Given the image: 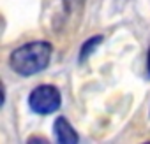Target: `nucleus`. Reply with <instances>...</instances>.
Instances as JSON below:
<instances>
[{"label":"nucleus","mask_w":150,"mask_h":144,"mask_svg":"<svg viewBox=\"0 0 150 144\" xmlns=\"http://www.w3.org/2000/svg\"><path fill=\"white\" fill-rule=\"evenodd\" d=\"M53 48L46 41H34L16 48L9 56L11 69L21 78H30L44 70L50 63Z\"/></svg>","instance_id":"f257e3e1"},{"label":"nucleus","mask_w":150,"mask_h":144,"mask_svg":"<svg viewBox=\"0 0 150 144\" xmlns=\"http://www.w3.org/2000/svg\"><path fill=\"white\" fill-rule=\"evenodd\" d=\"M62 95L53 85H39L28 95V107L35 114H51L60 107Z\"/></svg>","instance_id":"f03ea898"},{"label":"nucleus","mask_w":150,"mask_h":144,"mask_svg":"<svg viewBox=\"0 0 150 144\" xmlns=\"http://www.w3.org/2000/svg\"><path fill=\"white\" fill-rule=\"evenodd\" d=\"M53 132H55V139L60 144H78L80 137L76 134V130L72 128V125L64 118L58 116L53 123Z\"/></svg>","instance_id":"7ed1b4c3"},{"label":"nucleus","mask_w":150,"mask_h":144,"mask_svg":"<svg viewBox=\"0 0 150 144\" xmlns=\"http://www.w3.org/2000/svg\"><path fill=\"white\" fill-rule=\"evenodd\" d=\"M101 42H103V37H101V35H94V37H90L88 41H85L83 46H81V49H80V62H85V60L90 56V53L97 49V46H99Z\"/></svg>","instance_id":"20e7f679"},{"label":"nucleus","mask_w":150,"mask_h":144,"mask_svg":"<svg viewBox=\"0 0 150 144\" xmlns=\"http://www.w3.org/2000/svg\"><path fill=\"white\" fill-rule=\"evenodd\" d=\"M146 70L150 74V49H148V55H146Z\"/></svg>","instance_id":"39448f33"}]
</instances>
